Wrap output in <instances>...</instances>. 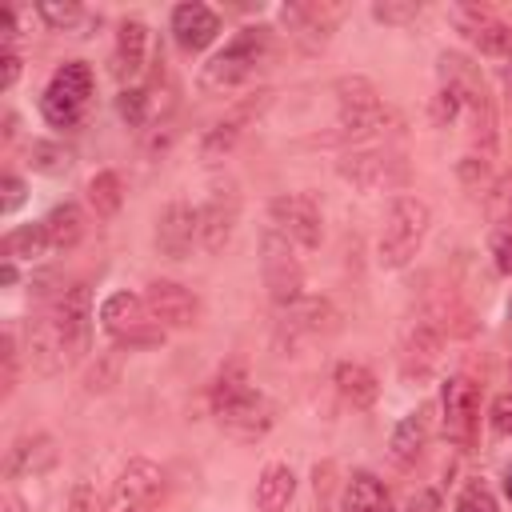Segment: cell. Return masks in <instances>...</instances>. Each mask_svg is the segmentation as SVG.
Listing matches in <instances>:
<instances>
[{"instance_id": "1", "label": "cell", "mask_w": 512, "mask_h": 512, "mask_svg": "<svg viewBox=\"0 0 512 512\" xmlns=\"http://www.w3.org/2000/svg\"><path fill=\"white\" fill-rule=\"evenodd\" d=\"M212 412L220 420V428L236 440H260L272 420H276V408L264 392H256V384L248 380V368L240 360L224 364L212 380Z\"/></svg>"}, {"instance_id": "2", "label": "cell", "mask_w": 512, "mask_h": 512, "mask_svg": "<svg viewBox=\"0 0 512 512\" xmlns=\"http://www.w3.org/2000/svg\"><path fill=\"white\" fill-rule=\"evenodd\" d=\"M440 84L460 92L464 116L472 124V144L480 148L484 160H492V152H496V104L488 96V84H484L480 68L460 52H444L440 56Z\"/></svg>"}, {"instance_id": "3", "label": "cell", "mask_w": 512, "mask_h": 512, "mask_svg": "<svg viewBox=\"0 0 512 512\" xmlns=\"http://www.w3.org/2000/svg\"><path fill=\"white\" fill-rule=\"evenodd\" d=\"M268 48H272V32L260 28V24H248L240 28L200 72V88L204 92H232L240 88L244 80L256 76V68L268 60Z\"/></svg>"}, {"instance_id": "4", "label": "cell", "mask_w": 512, "mask_h": 512, "mask_svg": "<svg viewBox=\"0 0 512 512\" xmlns=\"http://www.w3.org/2000/svg\"><path fill=\"white\" fill-rule=\"evenodd\" d=\"M332 96H336L340 120H336V132L324 140H368L388 124V108L380 104V92L368 76H340L332 84Z\"/></svg>"}, {"instance_id": "5", "label": "cell", "mask_w": 512, "mask_h": 512, "mask_svg": "<svg viewBox=\"0 0 512 512\" xmlns=\"http://www.w3.org/2000/svg\"><path fill=\"white\" fill-rule=\"evenodd\" d=\"M428 224H432V212L420 196H396L392 208H388V220H384V232H380V264L384 268H404L424 236H428Z\"/></svg>"}, {"instance_id": "6", "label": "cell", "mask_w": 512, "mask_h": 512, "mask_svg": "<svg viewBox=\"0 0 512 512\" xmlns=\"http://www.w3.org/2000/svg\"><path fill=\"white\" fill-rule=\"evenodd\" d=\"M88 96H92V68L84 60H68L52 72V80L40 96V112L52 128H72V124H80Z\"/></svg>"}, {"instance_id": "7", "label": "cell", "mask_w": 512, "mask_h": 512, "mask_svg": "<svg viewBox=\"0 0 512 512\" xmlns=\"http://www.w3.org/2000/svg\"><path fill=\"white\" fill-rule=\"evenodd\" d=\"M260 272H264V288H268L272 304L292 308L300 300V288H304L300 256L292 252V240L284 232H276L272 224L260 232Z\"/></svg>"}, {"instance_id": "8", "label": "cell", "mask_w": 512, "mask_h": 512, "mask_svg": "<svg viewBox=\"0 0 512 512\" xmlns=\"http://www.w3.org/2000/svg\"><path fill=\"white\" fill-rule=\"evenodd\" d=\"M100 324L124 348H152L164 340V328L152 320L144 296H136V292H112L100 304Z\"/></svg>"}, {"instance_id": "9", "label": "cell", "mask_w": 512, "mask_h": 512, "mask_svg": "<svg viewBox=\"0 0 512 512\" xmlns=\"http://www.w3.org/2000/svg\"><path fill=\"white\" fill-rule=\"evenodd\" d=\"M164 492V468L148 456H132L120 476L112 480V492H108V512H144L156 496Z\"/></svg>"}, {"instance_id": "10", "label": "cell", "mask_w": 512, "mask_h": 512, "mask_svg": "<svg viewBox=\"0 0 512 512\" xmlns=\"http://www.w3.org/2000/svg\"><path fill=\"white\" fill-rule=\"evenodd\" d=\"M268 216H272V228L284 232L292 244H300V248H320L324 216H320V208H316V200H312L308 192H280V196H272Z\"/></svg>"}, {"instance_id": "11", "label": "cell", "mask_w": 512, "mask_h": 512, "mask_svg": "<svg viewBox=\"0 0 512 512\" xmlns=\"http://www.w3.org/2000/svg\"><path fill=\"white\" fill-rule=\"evenodd\" d=\"M336 172L360 192H388V188H404L408 184V164L400 156H392V152H368V148L364 152H348L336 164Z\"/></svg>"}, {"instance_id": "12", "label": "cell", "mask_w": 512, "mask_h": 512, "mask_svg": "<svg viewBox=\"0 0 512 512\" xmlns=\"http://www.w3.org/2000/svg\"><path fill=\"white\" fill-rule=\"evenodd\" d=\"M340 328V308L324 296H300L292 308H284V320H280V348H296L300 340H316V336H332Z\"/></svg>"}, {"instance_id": "13", "label": "cell", "mask_w": 512, "mask_h": 512, "mask_svg": "<svg viewBox=\"0 0 512 512\" xmlns=\"http://www.w3.org/2000/svg\"><path fill=\"white\" fill-rule=\"evenodd\" d=\"M440 408H444V436L460 448L472 444L476 436V420H480V388L468 376H448L444 392H440Z\"/></svg>"}, {"instance_id": "14", "label": "cell", "mask_w": 512, "mask_h": 512, "mask_svg": "<svg viewBox=\"0 0 512 512\" xmlns=\"http://www.w3.org/2000/svg\"><path fill=\"white\" fill-rule=\"evenodd\" d=\"M28 364H32L40 376H56L60 368L72 364L68 340H64L60 320H56L52 308H44V312H36V316L28 320Z\"/></svg>"}, {"instance_id": "15", "label": "cell", "mask_w": 512, "mask_h": 512, "mask_svg": "<svg viewBox=\"0 0 512 512\" xmlns=\"http://www.w3.org/2000/svg\"><path fill=\"white\" fill-rule=\"evenodd\" d=\"M452 20L464 32V40L472 48H480L484 56H512V24H504L488 8H480V4H456L452 8Z\"/></svg>"}, {"instance_id": "16", "label": "cell", "mask_w": 512, "mask_h": 512, "mask_svg": "<svg viewBox=\"0 0 512 512\" xmlns=\"http://www.w3.org/2000/svg\"><path fill=\"white\" fill-rule=\"evenodd\" d=\"M236 220H240V192H236V184H216L212 196L200 208V244H204V252L216 256L232 240Z\"/></svg>"}, {"instance_id": "17", "label": "cell", "mask_w": 512, "mask_h": 512, "mask_svg": "<svg viewBox=\"0 0 512 512\" xmlns=\"http://www.w3.org/2000/svg\"><path fill=\"white\" fill-rule=\"evenodd\" d=\"M52 312H56V320H60V332H64V340H68V356H72V364H76V360L88 352V336H92V292H88V284L64 288V292L56 296Z\"/></svg>"}, {"instance_id": "18", "label": "cell", "mask_w": 512, "mask_h": 512, "mask_svg": "<svg viewBox=\"0 0 512 512\" xmlns=\"http://www.w3.org/2000/svg\"><path fill=\"white\" fill-rule=\"evenodd\" d=\"M144 304L160 328H192L200 316V300L176 280H152L144 292Z\"/></svg>"}, {"instance_id": "19", "label": "cell", "mask_w": 512, "mask_h": 512, "mask_svg": "<svg viewBox=\"0 0 512 512\" xmlns=\"http://www.w3.org/2000/svg\"><path fill=\"white\" fill-rule=\"evenodd\" d=\"M196 240H200V212L188 208L184 200H172L160 212V220H156V248H160V256L184 260Z\"/></svg>"}, {"instance_id": "20", "label": "cell", "mask_w": 512, "mask_h": 512, "mask_svg": "<svg viewBox=\"0 0 512 512\" xmlns=\"http://www.w3.org/2000/svg\"><path fill=\"white\" fill-rule=\"evenodd\" d=\"M172 36H176V44L184 52H204L220 36V16L200 0L176 4L172 8Z\"/></svg>"}, {"instance_id": "21", "label": "cell", "mask_w": 512, "mask_h": 512, "mask_svg": "<svg viewBox=\"0 0 512 512\" xmlns=\"http://www.w3.org/2000/svg\"><path fill=\"white\" fill-rule=\"evenodd\" d=\"M268 104V92H260V96H252V100H240L228 116H220L212 128H208V136L200 140V156L204 160H216V156H224L240 136H244V128L260 116V108Z\"/></svg>"}, {"instance_id": "22", "label": "cell", "mask_w": 512, "mask_h": 512, "mask_svg": "<svg viewBox=\"0 0 512 512\" xmlns=\"http://www.w3.org/2000/svg\"><path fill=\"white\" fill-rule=\"evenodd\" d=\"M56 464V440L36 432V436H20L12 448H8V460H4V476L8 480H20V476H40Z\"/></svg>"}, {"instance_id": "23", "label": "cell", "mask_w": 512, "mask_h": 512, "mask_svg": "<svg viewBox=\"0 0 512 512\" xmlns=\"http://www.w3.org/2000/svg\"><path fill=\"white\" fill-rule=\"evenodd\" d=\"M144 56H148L144 20H124L120 32H116V48H112V76L116 80H136L144 72Z\"/></svg>"}, {"instance_id": "24", "label": "cell", "mask_w": 512, "mask_h": 512, "mask_svg": "<svg viewBox=\"0 0 512 512\" xmlns=\"http://www.w3.org/2000/svg\"><path fill=\"white\" fill-rule=\"evenodd\" d=\"M332 384H336V392L344 396V404H352V408H360V412L372 408L376 396H380V380H376V372H372L368 364H356V360L336 364Z\"/></svg>"}, {"instance_id": "25", "label": "cell", "mask_w": 512, "mask_h": 512, "mask_svg": "<svg viewBox=\"0 0 512 512\" xmlns=\"http://www.w3.org/2000/svg\"><path fill=\"white\" fill-rule=\"evenodd\" d=\"M440 344H444V336L420 316L408 332H404V352H400V364H404V376H424L432 364H436V352H440Z\"/></svg>"}, {"instance_id": "26", "label": "cell", "mask_w": 512, "mask_h": 512, "mask_svg": "<svg viewBox=\"0 0 512 512\" xmlns=\"http://www.w3.org/2000/svg\"><path fill=\"white\" fill-rule=\"evenodd\" d=\"M424 444H428V408H420V412H408V416H404V420L392 428L388 452H392V460H396L400 468H412V464L420 460Z\"/></svg>"}, {"instance_id": "27", "label": "cell", "mask_w": 512, "mask_h": 512, "mask_svg": "<svg viewBox=\"0 0 512 512\" xmlns=\"http://www.w3.org/2000/svg\"><path fill=\"white\" fill-rule=\"evenodd\" d=\"M280 16H284V24L296 36H312V48H316V44L328 40L340 8H328V4H288V8H280Z\"/></svg>"}, {"instance_id": "28", "label": "cell", "mask_w": 512, "mask_h": 512, "mask_svg": "<svg viewBox=\"0 0 512 512\" xmlns=\"http://www.w3.org/2000/svg\"><path fill=\"white\" fill-rule=\"evenodd\" d=\"M296 496V472L288 464H268L256 480V508L260 512H284Z\"/></svg>"}, {"instance_id": "29", "label": "cell", "mask_w": 512, "mask_h": 512, "mask_svg": "<svg viewBox=\"0 0 512 512\" xmlns=\"http://www.w3.org/2000/svg\"><path fill=\"white\" fill-rule=\"evenodd\" d=\"M344 512H392V496L372 472H352L344 484Z\"/></svg>"}, {"instance_id": "30", "label": "cell", "mask_w": 512, "mask_h": 512, "mask_svg": "<svg viewBox=\"0 0 512 512\" xmlns=\"http://www.w3.org/2000/svg\"><path fill=\"white\" fill-rule=\"evenodd\" d=\"M44 232H48V244L56 248V252H64V248H76L80 244V236H84V212H80V204H72V200H64V204H56L44 220Z\"/></svg>"}, {"instance_id": "31", "label": "cell", "mask_w": 512, "mask_h": 512, "mask_svg": "<svg viewBox=\"0 0 512 512\" xmlns=\"http://www.w3.org/2000/svg\"><path fill=\"white\" fill-rule=\"evenodd\" d=\"M124 204V180L120 172H96L88 180V208L96 212V220H112Z\"/></svg>"}, {"instance_id": "32", "label": "cell", "mask_w": 512, "mask_h": 512, "mask_svg": "<svg viewBox=\"0 0 512 512\" xmlns=\"http://www.w3.org/2000/svg\"><path fill=\"white\" fill-rule=\"evenodd\" d=\"M48 248L52 244H48L44 224H24V228L4 236V260H40Z\"/></svg>"}, {"instance_id": "33", "label": "cell", "mask_w": 512, "mask_h": 512, "mask_svg": "<svg viewBox=\"0 0 512 512\" xmlns=\"http://www.w3.org/2000/svg\"><path fill=\"white\" fill-rule=\"evenodd\" d=\"M28 164H32L36 172H44V176H64V172L72 168V152H68L64 144H56V140H32Z\"/></svg>"}, {"instance_id": "34", "label": "cell", "mask_w": 512, "mask_h": 512, "mask_svg": "<svg viewBox=\"0 0 512 512\" xmlns=\"http://www.w3.org/2000/svg\"><path fill=\"white\" fill-rule=\"evenodd\" d=\"M116 112H120V120H124L128 128H140V124L148 120V92H144V88H120Z\"/></svg>"}, {"instance_id": "35", "label": "cell", "mask_w": 512, "mask_h": 512, "mask_svg": "<svg viewBox=\"0 0 512 512\" xmlns=\"http://www.w3.org/2000/svg\"><path fill=\"white\" fill-rule=\"evenodd\" d=\"M456 512H500V504H496V496L488 492V484L468 480V484L460 488V496H456Z\"/></svg>"}, {"instance_id": "36", "label": "cell", "mask_w": 512, "mask_h": 512, "mask_svg": "<svg viewBox=\"0 0 512 512\" xmlns=\"http://www.w3.org/2000/svg\"><path fill=\"white\" fill-rule=\"evenodd\" d=\"M36 12H40V20L52 24L56 32H72V28L84 20V8H80V4H36Z\"/></svg>"}, {"instance_id": "37", "label": "cell", "mask_w": 512, "mask_h": 512, "mask_svg": "<svg viewBox=\"0 0 512 512\" xmlns=\"http://www.w3.org/2000/svg\"><path fill=\"white\" fill-rule=\"evenodd\" d=\"M460 112H464L460 92H456V88H448V84H440V92L432 96V124H436V128H448Z\"/></svg>"}, {"instance_id": "38", "label": "cell", "mask_w": 512, "mask_h": 512, "mask_svg": "<svg viewBox=\"0 0 512 512\" xmlns=\"http://www.w3.org/2000/svg\"><path fill=\"white\" fill-rule=\"evenodd\" d=\"M372 16L380 24H408L420 16V4L416 0H380V4H372Z\"/></svg>"}, {"instance_id": "39", "label": "cell", "mask_w": 512, "mask_h": 512, "mask_svg": "<svg viewBox=\"0 0 512 512\" xmlns=\"http://www.w3.org/2000/svg\"><path fill=\"white\" fill-rule=\"evenodd\" d=\"M492 256H496V268L504 276H512V216L496 224V232H492Z\"/></svg>"}, {"instance_id": "40", "label": "cell", "mask_w": 512, "mask_h": 512, "mask_svg": "<svg viewBox=\"0 0 512 512\" xmlns=\"http://www.w3.org/2000/svg\"><path fill=\"white\" fill-rule=\"evenodd\" d=\"M116 372H120V356H116V352L100 356V360L92 364V372H88V392H104V388H112V384H116Z\"/></svg>"}, {"instance_id": "41", "label": "cell", "mask_w": 512, "mask_h": 512, "mask_svg": "<svg viewBox=\"0 0 512 512\" xmlns=\"http://www.w3.org/2000/svg\"><path fill=\"white\" fill-rule=\"evenodd\" d=\"M0 368H4V376H0L4 396H12L16 392V336L12 332L0 336Z\"/></svg>"}, {"instance_id": "42", "label": "cell", "mask_w": 512, "mask_h": 512, "mask_svg": "<svg viewBox=\"0 0 512 512\" xmlns=\"http://www.w3.org/2000/svg\"><path fill=\"white\" fill-rule=\"evenodd\" d=\"M20 204H24V180L8 172V176H4V200H0V212H4V216H12Z\"/></svg>"}, {"instance_id": "43", "label": "cell", "mask_w": 512, "mask_h": 512, "mask_svg": "<svg viewBox=\"0 0 512 512\" xmlns=\"http://www.w3.org/2000/svg\"><path fill=\"white\" fill-rule=\"evenodd\" d=\"M492 432L496 436H512V396H496V404H492Z\"/></svg>"}, {"instance_id": "44", "label": "cell", "mask_w": 512, "mask_h": 512, "mask_svg": "<svg viewBox=\"0 0 512 512\" xmlns=\"http://www.w3.org/2000/svg\"><path fill=\"white\" fill-rule=\"evenodd\" d=\"M16 80H20V56L12 48H4L0 52V92H8Z\"/></svg>"}, {"instance_id": "45", "label": "cell", "mask_w": 512, "mask_h": 512, "mask_svg": "<svg viewBox=\"0 0 512 512\" xmlns=\"http://www.w3.org/2000/svg\"><path fill=\"white\" fill-rule=\"evenodd\" d=\"M68 512H100V500L88 484H76L72 496H68Z\"/></svg>"}, {"instance_id": "46", "label": "cell", "mask_w": 512, "mask_h": 512, "mask_svg": "<svg viewBox=\"0 0 512 512\" xmlns=\"http://www.w3.org/2000/svg\"><path fill=\"white\" fill-rule=\"evenodd\" d=\"M460 176H464L468 184L484 180V176H488V160H484V156H468V160H460Z\"/></svg>"}, {"instance_id": "47", "label": "cell", "mask_w": 512, "mask_h": 512, "mask_svg": "<svg viewBox=\"0 0 512 512\" xmlns=\"http://www.w3.org/2000/svg\"><path fill=\"white\" fill-rule=\"evenodd\" d=\"M436 508H440V496H436V492H428V488H424V492H416V496L408 500V512H436Z\"/></svg>"}, {"instance_id": "48", "label": "cell", "mask_w": 512, "mask_h": 512, "mask_svg": "<svg viewBox=\"0 0 512 512\" xmlns=\"http://www.w3.org/2000/svg\"><path fill=\"white\" fill-rule=\"evenodd\" d=\"M12 40H16V16L12 8H0V44L12 48Z\"/></svg>"}, {"instance_id": "49", "label": "cell", "mask_w": 512, "mask_h": 512, "mask_svg": "<svg viewBox=\"0 0 512 512\" xmlns=\"http://www.w3.org/2000/svg\"><path fill=\"white\" fill-rule=\"evenodd\" d=\"M0 512H28V504H24L16 492H4V500H0Z\"/></svg>"}, {"instance_id": "50", "label": "cell", "mask_w": 512, "mask_h": 512, "mask_svg": "<svg viewBox=\"0 0 512 512\" xmlns=\"http://www.w3.org/2000/svg\"><path fill=\"white\" fill-rule=\"evenodd\" d=\"M0 284H16V264L12 260L0 264Z\"/></svg>"}, {"instance_id": "51", "label": "cell", "mask_w": 512, "mask_h": 512, "mask_svg": "<svg viewBox=\"0 0 512 512\" xmlns=\"http://www.w3.org/2000/svg\"><path fill=\"white\" fill-rule=\"evenodd\" d=\"M504 488H508V496H512V468H508V480H504Z\"/></svg>"}, {"instance_id": "52", "label": "cell", "mask_w": 512, "mask_h": 512, "mask_svg": "<svg viewBox=\"0 0 512 512\" xmlns=\"http://www.w3.org/2000/svg\"><path fill=\"white\" fill-rule=\"evenodd\" d=\"M508 316H512V300H508Z\"/></svg>"}]
</instances>
